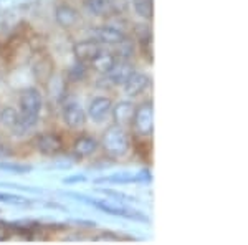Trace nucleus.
<instances>
[{
  "instance_id": "17",
  "label": "nucleus",
  "mask_w": 248,
  "mask_h": 245,
  "mask_svg": "<svg viewBox=\"0 0 248 245\" xmlns=\"http://www.w3.org/2000/svg\"><path fill=\"white\" fill-rule=\"evenodd\" d=\"M0 123H2V126L14 131V128L17 126V123H18V111L14 110L12 106L3 108V110L0 111Z\"/></svg>"
},
{
  "instance_id": "11",
  "label": "nucleus",
  "mask_w": 248,
  "mask_h": 245,
  "mask_svg": "<svg viewBox=\"0 0 248 245\" xmlns=\"http://www.w3.org/2000/svg\"><path fill=\"white\" fill-rule=\"evenodd\" d=\"M134 111H136V106L133 101H123L116 103L113 108H111V114L114 118V123L118 126H129L133 123V116H134Z\"/></svg>"
},
{
  "instance_id": "20",
  "label": "nucleus",
  "mask_w": 248,
  "mask_h": 245,
  "mask_svg": "<svg viewBox=\"0 0 248 245\" xmlns=\"http://www.w3.org/2000/svg\"><path fill=\"white\" fill-rule=\"evenodd\" d=\"M0 169L7 171V172H15V174H27V172H31L30 166H25V164H14V163H0Z\"/></svg>"
},
{
  "instance_id": "18",
  "label": "nucleus",
  "mask_w": 248,
  "mask_h": 245,
  "mask_svg": "<svg viewBox=\"0 0 248 245\" xmlns=\"http://www.w3.org/2000/svg\"><path fill=\"white\" fill-rule=\"evenodd\" d=\"M133 7L134 12L144 20H151L153 18V0H133Z\"/></svg>"
},
{
  "instance_id": "14",
  "label": "nucleus",
  "mask_w": 248,
  "mask_h": 245,
  "mask_svg": "<svg viewBox=\"0 0 248 245\" xmlns=\"http://www.w3.org/2000/svg\"><path fill=\"white\" fill-rule=\"evenodd\" d=\"M133 71H134V68H133V65H131V63H126V62L118 63V62H116L114 66L111 68V70L106 73L108 82H109L111 85H114V86L123 85V83L127 80V76L133 73Z\"/></svg>"
},
{
  "instance_id": "21",
  "label": "nucleus",
  "mask_w": 248,
  "mask_h": 245,
  "mask_svg": "<svg viewBox=\"0 0 248 245\" xmlns=\"http://www.w3.org/2000/svg\"><path fill=\"white\" fill-rule=\"evenodd\" d=\"M0 202H7V204H14V206H25L30 200L22 197V196H15V194H3L0 192Z\"/></svg>"
},
{
  "instance_id": "10",
  "label": "nucleus",
  "mask_w": 248,
  "mask_h": 245,
  "mask_svg": "<svg viewBox=\"0 0 248 245\" xmlns=\"http://www.w3.org/2000/svg\"><path fill=\"white\" fill-rule=\"evenodd\" d=\"M93 38L99 43H106V45H119L124 42V33L116 27L111 25H99L93 29Z\"/></svg>"
},
{
  "instance_id": "25",
  "label": "nucleus",
  "mask_w": 248,
  "mask_h": 245,
  "mask_svg": "<svg viewBox=\"0 0 248 245\" xmlns=\"http://www.w3.org/2000/svg\"><path fill=\"white\" fill-rule=\"evenodd\" d=\"M0 154H5V147H3L2 143H0Z\"/></svg>"
},
{
  "instance_id": "13",
  "label": "nucleus",
  "mask_w": 248,
  "mask_h": 245,
  "mask_svg": "<svg viewBox=\"0 0 248 245\" xmlns=\"http://www.w3.org/2000/svg\"><path fill=\"white\" fill-rule=\"evenodd\" d=\"M73 149H75V154L79 156V158H90V156H93L96 149H98V141H96L93 136L81 134L75 139Z\"/></svg>"
},
{
  "instance_id": "2",
  "label": "nucleus",
  "mask_w": 248,
  "mask_h": 245,
  "mask_svg": "<svg viewBox=\"0 0 248 245\" xmlns=\"http://www.w3.org/2000/svg\"><path fill=\"white\" fill-rule=\"evenodd\" d=\"M101 147L109 158H114V159L124 158L131 149L127 131L124 130L123 126H118V124L109 126L105 132H103Z\"/></svg>"
},
{
  "instance_id": "4",
  "label": "nucleus",
  "mask_w": 248,
  "mask_h": 245,
  "mask_svg": "<svg viewBox=\"0 0 248 245\" xmlns=\"http://www.w3.org/2000/svg\"><path fill=\"white\" fill-rule=\"evenodd\" d=\"M133 128L141 138H149L154 132V108L153 103H142L136 108L133 116Z\"/></svg>"
},
{
  "instance_id": "23",
  "label": "nucleus",
  "mask_w": 248,
  "mask_h": 245,
  "mask_svg": "<svg viewBox=\"0 0 248 245\" xmlns=\"http://www.w3.org/2000/svg\"><path fill=\"white\" fill-rule=\"evenodd\" d=\"M86 178H83V176H75V178H70V179H65L66 184H73V182H85Z\"/></svg>"
},
{
  "instance_id": "22",
  "label": "nucleus",
  "mask_w": 248,
  "mask_h": 245,
  "mask_svg": "<svg viewBox=\"0 0 248 245\" xmlns=\"http://www.w3.org/2000/svg\"><path fill=\"white\" fill-rule=\"evenodd\" d=\"M101 192H103V194L111 196V197H114L118 200H129V202H134V197H131V196H127V194H119V192L109 191V189H101Z\"/></svg>"
},
{
  "instance_id": "15",
  "label": "nucleus",
  "mask_w": 248,
  "mask_h": 245,
  "mask_svg": "<svg viewBox=\"0 0 248 245\" xmlns=\"http://www.w3.org/2000/svg\"><path fill=\"white\" fill-rule=\"evenodd\" d=\"M151 174L149 172H119V174L109 176L106 179L101 180H108V182H114V184H129V182H141V180H149Z\"/></svg>"
},
{
  "instance_id": "9",
  "label": "nucleus",
  "mask_w": 248,
  "mask_h": 245,
  "mask_svg": "<svg viewBox=\"0 0 248 245\" xmlns=\"http://www.w3.org/2000/svg\"><path fill=\"white\" fill-rule=\"evenodd\" d=\"M101 43L96 40H81L73 47V53L81 63H91L96 58V55L101 51Z\"/></svg>"
},
{
  "instance_id": "16",
  "label": "nucleus",
  "mask_w": 248,
  "mask_h": 245,
  "mask_svg": "<svg viewBox=\"0 0 248 245\" xmlns=\"http://www.w3.org/2000/svg\"><path fill=\"white\" fill-rule=\"evenodd\" d=\"M114 63H116V57H114V55L109 53V51L101 50L98 55H96V58L93 60V62H91V65L94 66L96 71L106 75L108 71H109L111 68L114 66Z\"/></svg>"
},
{
  "instance_id": "5",
  "label": "nucleus",
  "mask_w": 248,
  "mask_h": 245,
  "mask_svg": "<svg viewBox=\"0 0 248 245\" xmlns=\"http://www.w3.org/2000/svg\"><path fill=\"white\" fill-rule=\"evenodd\" d=\"M62 118L68 128L78 130L86 123V110L78 99H66L62 106Z\"/></svg>"
},
{
  "instance_id": "3",
  "label": "nucleus",
  "mask_w": 248,
  "mask_h": 245,
  "mask_svg": "<svg viewBox=\"0 0 248 245\" xmlns=\"http://www.w3.org/2000/svg\"><path fill=\"white\" fill-rule=\"evenodd\" d=\"M77 199H81L85 202L93 204L96 209L103 211L105 214L114 215V217H121V219H131V220H138V222H147V217L139 211H133L129 207H124V206H113V204H108L105 200H98L93 197H86V196H75Z\"/></svg>"
},
{
  "instance_id": "24",
  "label": "nucleus",
  "mask_w": 248,
  "mask_h": 245,
  "mask_svg": "<svg viewBox=\"0 0 248 245\" xmlns=\"http://www.w3.org/2000/svg\"><path fill=\"white\" fill-rule=\"evenodd\" d=\"M5 239H7V230L0 229V240H5Z\"/></svg>"
},
{
  "instance_id": "8",
  "label": "nucleus",
  "mask_w": 248,
  "mask_h": 245,
  "mask_svg": "<svg viewBox=\"0 0 248 245\" xmlns=\"http://www.w3.org/2000/svg\"><path fill=\"white\" fill-rule=\"evenodd\" d=\"M37 149L45 156H55L63 149L62 138L55 132H43V134L37 136V141H35Z\"/></svg>"
},
{
  "instance_id": "7",
  "label": "nucleus",
  "mask_w": 248,
  "mask_h": 245,
  "mask_svg": "<svg viewBox=\"0 0 248 245\" xmlns=\"http://www.w3.org/2000/svg\"><path fill=\"white\" fill-rule=\"evenodd\" d=\"M111 108H113V101L108 96H96L88 106L86 116L96 124L105 123L111 114Z\"/></svg>"
},
{
  "instance_id": "6",
  "label": "nucleus",
  "mask_w": 248,
  "mask_h": 245,
  "mask_svg": "<svg viewBox=\"0 0 248 245\" xmlns=\"http://www.w3.org/2000/svg\"><path fill=\"white\" fill-rule=\"evenodd\" d=\"M124 91L129 98H136V96H141L149 90L151 86V76L146 75L144 71H133L127 80L123 83Z\"/></svg>"
},
{
  "instance_id": "12",
  "label": "nucleus",
  "mask_w": 248,
  "mask_h": 245,
  "mask_svg": "<svg viewBox=\"0 0 248 245\" xmlns=\"http://www.w3.org/2000/svg\"><path fill=\"white\" fill-rule=\"evenodd\" d=\"M55 18H57L58 25L63 27V29H73V27H77L78 23L81 22L79 12L77 9H73V7L65 5V3L57 7V10H55Z\"/></svg>"
},
{
  "instance_id": "19",
  "label": "nucleus",
  "mask_w": 248,
  "mask_h": 245,
  "mask_svg": "<svg viewBox=\"0 0 248 245\" xmlns=\"http://www.w3.org/2000/svg\"><path fill=\"white\" fill-rule=\"evenodd\" d=\"M86 7L90 9L91 14L98 17H105L109 12V2L108 0H86Z\"/></svg>"
},
{
  "instance_id": "1",
  "label": "nucleus",
  "mask_w": 248,
  "mask_h": 245,
  "mask_svg": "<svg viewBox=\"0 0 248 245\" xmlns=\"http://www.w3.org/2000/svg\"><path fill=\"white\" fill-rule=\"evenodd\" d=\"M43 110V96L37 88H25L18 95V123L15 132L23 134L37 126Z\"/></svg>"
}]
</instances>
